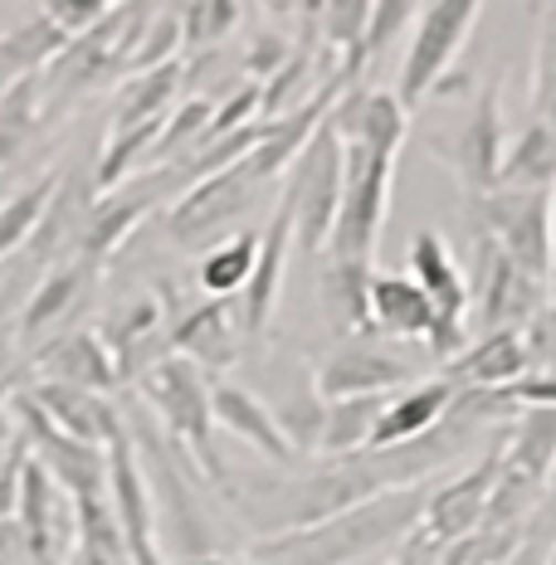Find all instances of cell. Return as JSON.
I'll return each instance as SVG.
<instances>
[{"mask_svg": "<svg viewBox=\"0 0 556 565\" xmlns=\"http://www.w3.org/2000/svg\"><path fill=\"white\" fill-rule=\"evenodd\" d=\"M542 292H547V282L527 278L499 244L479 234V288H473V302H479L483 332H527L542 317Z\"/></svg>", "mask_w": 556, "mask_h": 565, "instance_id": "30bf717a", "label": "cell"}, {"mask_svg": "<svg viewBox=\"0 0 556 565\" xmlns=\"http://www.w3.org/2000/svg\"><path fill=\"white\" fill-rule=\"evenodd\" d=\"M259 249H264V234L259 230H240L234 239H224L220 249H210L200 258V288H206L210 298H240L254 278Z\"/></svg>", "mask_w": 556, "mask_h": 565, "instance_id": "f546056e", "label": "cell"}, {"mask_svg": "<svg viewBox=\"0 0 556 565\" xmlns=\"http://www.w3.org/2000/svg\"><path fill=\"white\" fill-rule=\"evenodd\" d=\"M216 424L234 439H244L250 449H259L269 463L293 468L298 449L289 444V429L279 424V415L264 405L259 395H250L244 385H216Z\"/></svg>", "mask_w": 556, "mask_h": 565, "instance_id": "44dd1931", "label": "cell"}, {"mask_svg": "<svg viewBox=\"0 0 556 565\" xmlns=\"http://www.w3.org/2000/svg\"><path fill=\"white\" fill-rule=\"evenodd\" d=\"M254 200H259V181L240 161L224 175H210V181L181 191V200L167 210V234L176 244H186V249H220L224 234L254 210Z\"/></svg>", "mask_w": 556, "mask_h": 565, "instance_id": "52a82bcc", "label": "cell"}, {"mask_svg": "<svg viewBox=\"0 0 556 565\" xmlns=\"http://www.w3.org/2000/svg\"><path fill=\"white\" fill-rule=\"evenodd\" d=\"M390 399L396 395H361V399H337V405H327L317 458H327V463H347V458L371 449V434H376V424H381Z\"/></svg>", "mask_w": 556, "mask_h": 565, "instance_id": "4316f807", "label": "cell"}, {"mask_svg": "<svg viewBox=\"0 0 556 565\" xmlns=\"http://www.w3.org/2000/svg\"><path fill=\"white\" fill-rule=\"evenodd\" d=\"M424 512H430V492L400 488L361 502V508L342 512L323 526L259 541L250 556L254 565H357L361 556L381 551L386 541H406L416 526H424Z\"/></svg>", "mask_w": 556, "mask_h": 565, "instance_id": "6da1fadb", "label": "cell"}, {"mask_svg": "<svg viewBox=\"0 0 556 565\" xmlns=\"http://www.w3.org/2000/svg\"><path fill=\"white\" fill-rule=\"evenodd\" d=\"M527 351H532L537 375H556V302L542 308V317L527 327Z\"/></svg>", "mask_w": 556, "mask_h": 565, "instance_id": "ab89813d", "label": "cell"}, {"mask_svg": "<svg viewBox=\"0 0 556 565\" xmlns=\"http://www.w3.org/2000/svg\"><path fill=\"white\" fill-rule=\"evenodd\" d=\"M244 6H234V0H191V6H181V30H186V50H216L224 44V34H234L240 25Z\"/></svg>", "mask_w": 556, "mask_h": 565, "instance_id": "d6a6232c", "label": "cell"}, {"mask_svg": "<svg viewBox=\"0 0 556 565\" xmlns=\"http://www.w3.org/2000/svg\"><path fill=\"white\" fill-rule=\"evenodd\" d=\"M390 175H396V151L347 147V185H342V210L327 254L371 264L376 239H381L386 210H390Z\"/></svg>", "mask_w": 556, "mask_h": 565, "instance_id": "277c9868", "label": "cell"}, {"mask_svg": "<svg viewBox=\"0 0 556 565\" xmlns=\"http://www.w3.org/2000/svg\"><path fill=\"white\" fill-rule=\"evenodd\" d=\"M473 20H479V0H434V6L420 10L416 40H410V54L400 64V84H396V98L406 113H416L444 84L449 64L464 50Z\"/></svg>", "mask_w": 556, "mask_h": 565, "instance_id": "5b68a950", "label": "cell"}, {"mask_svg": "<svg viewBox=\"0 0 556 565\" xmlns=\"http://www.w3.org/2000/svg\"><path fill=\"white\" fill-rule=\"evenodd\" d=\"M503 473L547 492V482L556 473V409H527V415H517V424L507 429Z\"/></svg>", "mask_w": 556, "mask_h": 565, "instance_id": "484cf974", "label": "cell"}, {"mask_svg": "<svg viewBox=\"0 0 556 565\" xmlns=\"http://www.w3.org/2000/svg\"><path fill=\"white\" fill-rule=\"evenodd\" d=\"M161 327V298L157 292H133V298L113 302L108 312H103V347L113 351L117 371H123V381H137L141 371H147V361H141V351H147V341L157 337Z\"/></svg>", "mask_w": 556, "mask_h": 565, "instance_id": "603a6c76", "label": "cell"}, {"mask_svg": "<svg viewBox=\"0 0 556 565\" xmlns=\"http://www.w3.org/2000/svg\"><path fill=\"white\" fill-rule=\"evenodd\" d=\"M167 185H181V175L176 171H147V175H137L133 191L103 195L98 205H93V220H88V234H84L78 258H88V264H98V268L108 264V258L127 244V234H133L151 210H157V200L167 195Z\"/></svg>", "mask_w": 556, "mask_h": 565, "instance_id": "5bb4252c", "label": "cell"}, {"mask_svg": "<svg viewBox=\"0 0 556 565\" xmlns=\"http://www.w3.org/2000/svg\"><path fill=\"white\" fill-rule=\"evenodd\" d=\"M499 191H556V127L537 122L507 147Z\"/></svg>", "mask_w": 556, "mask_h": 565, "instance_id": "f1b7e54d", "label": "cell"}, {"mask_svg": "<svg viewBox=\"0 0 556 565\" xmlns=\"http://www.w3.org/2000/svg\"><path fill=\"white\" fill-rule=\"evenodd\" d=\"M25 78H34L30 74V68L25 64H20V58L15 54H10V44L6 40H0V103H6L10 98V93H15L20 84H25Z\"/></svg>", "mask_w": 556, "mask_h": 565, "instance_id": "b9f144b4", "label": "cell"}, {"mask_svg": "<svg viewBox=\"0 0 556 565\" xmlns=\"http://www.w3.org/2000/svg\"><path fill=\"white\" fill-rule=\"evenodd\" d=\"M93 282H98V264H88V258H69V264L50 268L40 282H34L25 312H20L15 332H20V347H50L54 337H64V322L69 312L84 308V298L93 292Z\"/></svg>", "mask_w": 556, "mask_h": 565, "instance_id": "4fadbf2b", "label": "cell"}, {"mask_svg": "<svg viewBox=\"0 0 556 565\" xmlns=\"http://www.w3.org/2000/svg\"><path fill=\"white\" fill-rule=\"evenodd\" d=\"M527 371H532L527 332H483L473 347H464V356L449 361L444 381L454 391H503V385L523 381Z\"/></svg>", "mask_w": 556, "mask_h": 565, "instance_id": "ffe728a7", "label": "cell"}, {"mask_svg": "<svg viewBox=\"0 0 556 565\" xmlns=\"http://www.w3.org/2000/svg\"><path fill=\"white\" fill-rule=\"evenodd\" d=\"M59 181H64L59 171H44V175H34L25 191H15L6 205H0V258L25 249L34 234H40L44 215H50V205L59 195Z\"/></svg>", "mask_w": 556, "mask_h": 565, "instance_id": "4dcf8cb0", "label": "cell"}, {"mask_svg": "<svg viewBox=\"0 0 556 565\" xmlns=\"http://www.w3.org/2000/svg\"><path fill=\"white\" fill-rule=\"evenodd\" d=\"M20 395H25V391H20V375H10V381H0V415H10V405H15Z\"/></svg>", "mask_w": 556, "mask_h": 565, "instance_id": "ee69618b", "label": "cell"}, {"mask_svg": "<svg viewBox=\"0 0 556 565\" xmlns=\"http://www.w3.org/2000/svg\"><path fill=\"white\" fill-rule=\"evenodd\" d=\"M552 565H556V556H552Z\"/></svg>", "mask_w": 556, "mask_h": 565, "instance_id": "c3c4849f", "label": "cell"}, {"mask_svg": "<svg viewBox=\"0 0 556 565\" xmlns=\"http://www.w3.org/2000/svg\"><path fill=\"white\" fill-rule=\"evenodd\" d=\"M181 78H186V68H181V64L151 68V74H133L123 88H117V108H113L108 132L176 113V108H181V103H176V93H181Z\"/></svg>", "mask_w": 556, "mask_h": 565, "instance_id": "83f0119b", "label": "cell"}, {"mask_svg": "<svg viewBox=\"0 0 556 565\" xmlns=\"http://www.w3.org/2000/svg\"><path fill=\"white\" fill-rule=\"evenodd\" d=\"M333 132L342 137V147H376V151H396L406 141L410 113L400 108L396 93H376V88H352L337 98L333 108Z\"/></svg>", "mask_w": 556, "mask_h": 565, "instance_id": "ac0fdd59", "label": "cell"}, {"mask_svg": "<svg viewBox=\"0 0 556 565\" xmlns=\"http://www.w3.org/2000/svg\"><path fill=\"white\" fill-rule=\"evenodd\" d=\"M513 409H556V375H523V381H513V385H503L499 391Z\"/></svg>", "mask_w": 556, "mask_h": 565, "instance_id": "f35d334b", "label": "cell"}, {"mask_svg": "<svg viewBox=\"0 0 556 565\" xmlns=\"http://www.w3.org/2000/svg\"><path fill=\"white\" fill-rule=\"evenodd\" d=\"M371 322L376 332L400 337V341H430L434 332V302L424 298V288L416 278L400 274H376L371 282Z\"/></svg>", "mask_w": 556, "mask_h": 565, "instance_id": "d4e9b609", "label": "cell"}, {"mask_svg": "<svg viewBox=\"0 0 556 565\" xmlns=\"http://www.w3.org/2000/svg\"><path fill=\"white\" fill-rule=\"evenodd\" d=\"M293 200L283 195L274 220L264 230V249H259V264H254V278L250 288L240 292V322H244V337H259L269 327V317L279 308V292H283V268H289V249H293Z\"/></svg>", "mask_w": 556, "mask_h": 565, "instance_id": "d6986e66", "label": "cell"}, {"mask_svg": "<svg viewBox=\"0 0 556 565\" xmlns=\"http://www.w3.org/2000/svg\"><path fill=\"white\" fill-rule=\"evenodd\" d=\"M454 395L459 391L449 381H424V385H410L406 395H396L371 434V454L400 449V444H416L424 434H434L449 419V409H454Z\"/></svg>", "mask_w": 556, "mask_h": 565, "instance_id": "7402d4cb", "label": "cell"}, {"mask_svg": "<svg viewBox=\"0 0 556 565\" xmlns=\"http://www.w3.org/2000/svg\"><path fill=\"white\" fill-rule=\"evenodd\" d=\"M40 127H50V122H44L40 74H34V78H25V84L10 93L6 103H0V167H6V161H15V151L25 147Z\"/></svg>", "mask_w": 556, "mask_h": 565, "instance_id": "1f68e13d", "label": "cell"}, {"mask_svg": "<svg viewBox=\"0 0 556 565\" xmlns=\"http://www.w3.org/2000/svg\"><path fill=\"white\" fill-rule=\"evenodd\" d=\"M40 10L69 34V40H84V34H93L113 15V6H103V0H50V6H40Z\"/></svg>", "mask_w": 556, "mask_h": 565, "instance_id": "74e56055", "label": "cell"}, {"mask_svg": "<svg viewBox=\"0 0 556 565\" xmlns=\"http://www.w3.org/2000/svg\"><path fill=\"white\" fill-rule=\"evenodd\" d=\"M440 556H444V541L434 536L430 526H416V532L400 541V551L390 565H440Z\"/></svg>", "mask_w": 556, "mask_h": 565, "instance_id": "60d3db41", "label": "cell"}, {"mask_svg": "<svg viewBox=\"0 0 556 565\" xmlns=\"http://www.w3.org/2000/svg\"><path fill=\"white\" fill-rule=\"evenodd\" d=\"M430 151L444 161L459 181L469 185V195H493L503 175V113H499V93L483 88L469 98V113L459 117V127L430 137Z\"/></svg>", "mask_w": 556, "mask_h": 565, "instance_id": "ba28073f", "label": "cell"}, {"mask_svg": "<svg viewBox=\"0 0 556 565\" xmlns=\"http://www.w3.org/2000/svg\"><path fill=\"white\" fill-rule=\"evenodd\" d=\"M547 492H552V516H556V473H552V482H547Z\"/></svg>", "mask_w": 556, "mask_h": 565, "instance_id": "7dc6e473", "label": "cell"}, {"mask_svg": "<svg viewBox=\"0 0 556 565\" xmlns=\"http://www.w3.org/2000/svg\"><path fill=\"white\" fill-rule=\"evenodd\" d=\"M181 565H224L220 556H191V561H181Z\"/></svg>", "mask_w": 556, "mask_h": 565, "instance_id": "bcb514c9", "label": "cell"}, {"mask_svg": "<svg viewBox=\"0 0 556 565\" xmlns=\"http://www.w3.org/2000/svg\"><path fill=\"white\" fill-rule=\"evenodd\" d=\"M410 274L424 288V298L434 302V332L424 347L440 361H459L464 356V312H469V282L459 274V258L449 254V244L434 230H420L410 239Z\"/></svg>", "mask_w": 556, "mask_h": 565, "instance_id": "9c48e42d", "label": "cell"}, {"mask_svg": "<svg viewBox=\"0 0 556 565\" xmlns=\"http://www.w3.org/2000/svg\"><path fill=\"white\" fill-rule=\"evenodd\" d=\"M133 385H137V395L157 409V419L167 424L171 439L191 454V463L206 473V482L230 492L216 439H210V434H216V385L206 381V371L186 356H161V361H151Z\"/></svg>", "mask_w": 556, "mask_h": 565, "instance_id": "7a4b0ae2", "label": "cell"}, {"mask_svg": "<svg viewBox=\"0 0 556 565\" xmlns=\"http://www.w3.org/2000/svg\"><path fill=\"white\" fill-rule=\"evenodd\" d=\"M44 415L54 419V429H64L69 439L93 444V449H113V444L127 439L123 415L108 405V395L93 391H74V385H54V381H30L25 391Z\"/></svg>", "mask_w": 556, "mask_h": 565, "instance_id": "2e32d148", "label": "cell"}, {"mask_svg": "<svg viewBox=\"0 0 556 565\" xmlns=\"http://www.w3.org/2000/svg\"><path fill=\"white\" fill-rule=\"evenodd\" d=\"M34 371L40 381L54 385H74V391H93V395H113L123 385V371H117L113 351L103 347L98 332H64L54 337L50 347L34 351Z\"/></svg>", "mask_w": 556, "mask_h": 565, "instance_id": "e0dca14e", "label": "cell"}, {"mask_svg": "<svg viewBox=\"0 0 556 565\" xmlns=\"http://www.w3.org/2000/svg\"><path fill=\"white\" fill-rule=\"evenodd\" d=\"M342 185H347V147L333 132V122H323L298 157V167H293L289 185H283V195L293 200V230H298L293 239H298V249L307 258L327 254V244H333Z\"/></svg>", "mask_w": 556, "mask_h": 565, "instance_id": "3957f363", "label": "cell"}, {"mask_svg": "<svg viewBox=\"0 0 556 565\" xmlns=\"http://www.w3.org/2000/svg\"><path fill=\"white\" fill-rule=\"evenodd\" d=\"M293 44H298V34H279V30L254 34L250 50H244V74H250V84H259V78L269 84V78L293 58Z\"/></svg>", "mask_w": 556, "mask_h": 565, "instance_id": "8d00e7d4", "label": "cell"}, {"mask_svg": "<svg viewBox=\"0 0 556 565\" xmlns=\"http://www.w3.org/2000/svg\"><path fill=\"white\" fill-rule=\"evenodd\" d=\"M503 454H507V434H499V439L483 449V458L469 468L464 478H454V482H444V488L430 492L424 526H430L444 546L483 532L489 508H493V492H499V478H503Z\"/></svg>", "mask_w": 556, "mask_h": 565, "instance_id": "8fae6325", "label": "cell"}, {"mask_svg": "<svg viewBox=\"0 0 556 565\" xmlns=\"http://www.w3.org/2000/svg\"><path fill=\"white\" fill-rule=\"evenodd\" d=\"M371 264H352V258H327L323 268V312L333 322V332L342 337H371Z\"/></svg>", "mask_w": 556, "mask_h": 565, "instance_id": "cb8c5ba5", "label": "cell"}, {"mask_svg": "<svg viewBox=\"0 0 556 565\" xmlns=\"http://www.w3.org/2000/svg\"><path fill=\"white\" fill-rule=\"evenodd\" d=\"M240 298H206L200 308H191L181 322L167 332L171 356L196 361L206 375H216L224 366H234V351H240Z\"/></svg>", "mask_w": 556, "mask_h": 565, "instance_id": "9a60e30c", "label": "cell"}, {"mask_svg": "<svg viewBox=\"0 0 556 565\" xmlns=\"http://www.w3.org/2000/svg\"><path fill=\"white\" fill-rule=\"evenodd\" d=\"M410 381H416V366L390 356L381 347H371V341H337L313 371V391L323 405L361 399V395H390Z\"/></svg>", "mask_w": 556, "mask_h": 565, "instance_id": "7c38bea8", "label": "cell"}, {"mask_svg": "<svg viewBox=\"0 0 556 565\" xmlns=\"http://www.w3.org/2000/svg\"><path fill=\"white\" fill-rule=\"evenodd\" d=\"M420 10H424V6H410V0H386V6H376L371 30H366V44H361V64L371 68L376 58L390 50V40H396V34L406 30L410 20H420Z\"/></svg>", "mask_w": 556, "mask_h": 565, "instance_id": "d590c367", "label": "cell"}, {"mask_svg": "<svg viewBox=\"0 0 556 565\" xmlns=\"http://www.w3.org/2000/svg\"><path fill=\"white\" fill-rule=\"evenodd\" d=\"M552 292H556V205H552Z\"/></svg>", "mask_w": 556, "mask_h": 565, "instance_id": "f6af8a7d", "label": "cell"}, {"mask_svg": "<svg viewBox=\"0 0 556 565\" xmlns=\"http://www.w3.org/2000/svg\"><path fill=\"white\" fill-rule=\"evenodd\" d=\"M532 113H537V122L556 127V6L542 10L537 68H532Z\"/></svg>", "mask_w": 556, "mask_h": 565, "instance_id": "e575fe53", "label": "cell"}, {"mask_svg": "<svg viewBox=\"0 0 556 565\" xmlns=\"http://www.w3.org/2000/svg\"><path fill=\"white\" fill-rule=\"evenodd\" d=\"M181 44H186V30H181V6L161 10L157 25L147 30V40H141V50L133 54V64H127V78L133 74H151V68H167V64H181Z\"/></svg>", "mask_w": 556, "mask_h": 565, "instance_id": "836d02e7", "label": "cell"}, {"mask_svg": "<svg viewBox=\"0 0 556 565\" xmlns=\"http://www.w3.org/2000/svg\"><path fill=\"white\" fill-rule=\"evenodd\" d=\"M552 205L556 191H493L479 200V234L537 282H552Z\"/></svg>", "mask_w": 556, "mask_h": 565, "instance_id": "8992f818", "label": "cell"}, {"mask_svg": "<svg viewBox=\"0 0 556 565\" xmlns=\"http://www.w3.org/2000/svg\"><path fill=\"white\" fill-rule=\"evenodd\" d=\"M20 371V332L10 322H0V381Z\"/></svg>", "mask_w": 556, "mask_h": 565, "instance_id": "7bdbcfd3", "label": "cell"}]
</instances>
